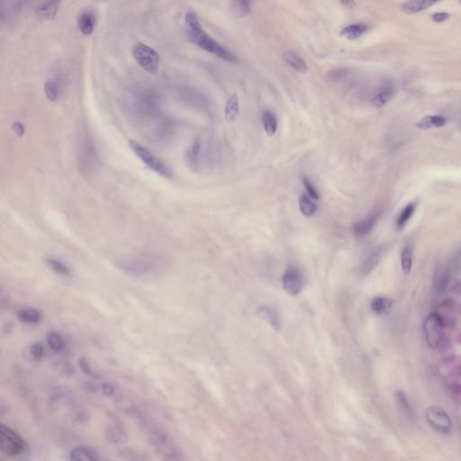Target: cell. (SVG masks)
<instances>
[{"instance_id":"28","label":"cell","mask_w":461,"mask_h":461,"mask_svg":"<svg viewBox=\"0 0 461 461\" xmlns=\"http://www.w3.org/2000/svg\"><path fill=\"white\" fill-rule=\"evenodd\" d=\"M447 120L443 116L434 115V116H426L421 119L418 124V127L421 129H429L432 127H441L446 125Z\"/></svg>"},{"instance_id":"6","label":"cell","mask_w":461,"mask_h":461,"mask_svg":"<svg viewBox=\"0 0 461 461\" xmlns=\"http://www.w3.org/2000/svg\"><path fill=\"white\" fill-rule=\"evenodd\" d=\"M426 420L431 426L437 432L448 434L452 429V421L450 415L441 407L433 405L429 407L425 413Z\"/></svg>"},{"instance_id":"36","label":"cell","mask_w":461,"mask_h":461,"mask_svg":"<svg viewBox=\"0 0 461 461\" xmlns=\"http://www.w3.org/2000/svg\"><path fill=\"white\" fill-rule=\"evenodd\" d=\"M30 352L34 357L40 358L44 356V348L41 344H34L31 346Z\"/></svg>"},{"instance_id":"40","label":"cell","mask_w":461,"mask_h":461,"mask_svg":"<svg viewBox=\"0 0 461 461\" xmlns=\"http://www.w3.org/2000/svg\"><path fill=\"white\" fill-rule=\"evenodd\" d=\"M340 4H341L342 6H346L347 8H352V7H354V6H356V3L353 2V1H341Z\"/></svg>"},{"instance_id":"32","label":"cell","mask_w":461,"mask_h":461,"mask_svg":"<svg viewBox=\"0 0 461 461\" xmlns=\"http://www.w3.org/2000/svg\"><path fill=\"white\" fill-rule=\"evenodd\" d=\"M392 89L390 87H386L381 90L374 98L373 104L376 107H382L387 103V101L392 97Z\"/></svg>"},{"instance_id":"7","label":"cell","mask_w":461,"mask_h":461,"mask_svg":"<svg viewBox=\"0 0 461 461\" xmlns=\"http://www.w3.org/2000/svg\"><path fill=\"white\" fill-rule=\"evenodd\" d=\"M1 448L6 454L11 456L20 455L26 450V443L16 432L9 428L1 426Z\"/></svg>"},{"instance_id":"27","label":"cell","mask_w":461,"mask_h":461,"mask_svg":"<svg viewBox=\"0 0 461 461\" xmlns=\"http://www.w3.org/2000/svg\"><path fill=\"white\" fill-rule=\"evenodd\" d=\"M118 455L124 461H148V458L144 455V453H141L137 450L129 449V448H123L121 450H118Z\"/></svg>"},{"instance_id":"21","label":"cell","mask_w":461,"mask_h":461,"mask_svg":"<svg viewBox=\"0 0 461 461\" xmlns=\"http://www.w3.org/2000/svg\"><path fill=\"white\" fill-rule=\"evenodd\" d=\"M415 208H416V203L412 202L408 204L405 208H403L402 212L398 216V222H397V228L398 230H402L407 225L409 222L410 218L413 216L415 213Z\"/></svg>"},{"instance_id":"38","label":"cell","mask_w":461,"mask_h":461,"mask_svg":"<svg viewBox=\"0 0 461 461\" xmlns=\"http://www.w3.org/2000/svg\"><path fill=\"white\" fill-rule=\"evenodd\" d=\"M449 18H450V15L447 13H436L432 16V20L437 23H440V22L446 21L447 19H449Z\"/></svg>"},{"instance_id":"10","label":"cell","mask_w":461,"mask_h":461,"mask_svg":"<svg viewBox=\"0 0 461 461\" xmlns=\"http://www.w3.org/2000/svg\"><path fill=\"white\" fill-rule=\"evenodd\" d=\"M379 219V213L376 212L356 223L352 227L353 233L357 237H365L370 233V231L374 229L375 225H377Z\"/></svg>"},{"instance_id":"34","label":"cell","mask_w":461,"mask_h":461,"mask_svg":"<svg viewBox=\"0 0 461 461\" xmlns=\"http://www.w3.org/2000/svg\"><path fill=\"white\" fill-rule=\"evenodd\" d=\"M397 398H398L399 405H400L401 408L404 411V413L409 415H413V409H412L411 403H410L408 398H406L405 394L403 392H401V391H398V392L397 393Z\"/></svg>"},{"instance_id":"30","label":"cell","mask_w":461,"mask_h":461,"mask_svg":"<svg viewBox=\"0 0 461 461\" xmlns=\"http://www.w3.org/2000/svg\"><path fill=\"white\" fill-rule=\"evenodd\" d=\"M47 343L54 352H61L64 348V340L62 336L56 333H50L47 336Z\"/></svg>"},{"instance_id":"26","label":"cell","mask_w":461,"mask_h":461,"mask_svg":"<svg viewBox=\"0 0 461 461\" xmlns=\"http://www.w3.org/2000/svg\"><path fill=\"white\" fill-rule=\"evenodd\" d=\"M106 434H107V438H108L110 441H112L114 443H122V442L126 441L127 440L126 432L122 429L121 427L117 425L116 423L108 426Z\"/></svg>"},{"instance_id":"5","label":"cell","mask_w":461,"mask_h":461,"mask_svg":"<svg viewBox=\"0 0 461 461\" xmlns=\"http://www.w3.org/2000/svg\"><path fill=\"white\" fill-rule=\"evenodd\" d=\"M424 334L427 343L431 348H438L443 335V321L438 314H431L424 322Z\"/></svg>"},{"instance_id":"11","label":"cell","mask_w":461,"mask_h":461,"mask_svg":"<svg viewBox=\"0 0 461 461\" xmlns=\"http://www.w3.org/2000/svg\"><path fill=\"white\" fill-rule=\"evenodd\" d=\"M258 315L269 323L276 332L280 331L281 319L278 313L274 308L268 306H260L258 309Z\"/></svg>"},{"instance_id":"16","label":"cell","mask_w":461,"mask_h":461,"mask_svg":"<svg viewBox=\"0 0 461 461\" xmlns=\"http://www.w3.org/2000/svg\"><path fill=\"white\" fill-rule=\"evenodd\" d=\"M369 27L363 23H356L345 26L340 30V36L348 40H356L368 31Z\"/></svg>"},{"instance_id":"31","label":"cell","mask_w":461,"mask_h":461,"mask_svg":"<svg viewBox=\"0 0 461 461\" xmlns=\"http://www.w3.org/2000/svg\"><path fill=\"white\" fill-rule=\"evenodd\" d=\"M412 264H413V252L410 247H404L402 251V255H401V265H402V270L403 273L408 274L411 269H412Z\"/></svg>"},{"instance_id":"25","label":"cell","mask_w":461,"mask_h":461,"mask_svg":"<svg viewBox=\"0 0 461 461\" xmlns=\"http://www.w3.org/2000/svg\"><path fill=\"white\" fill-rule=\"evenodd\" d=\"M262 123L265 132L269 136L274 135L277 130V120L276 115L270 111H265L262 114Z\"/></svg>"},{"instance_id":"8","label":"cell","mask_w":461,"mask_h":461,"mask_svg":"<svg viewBox=\"0 0 461 461\" xmlns=\"http://www.w3.org/2000/svg\"><path fill=\"white\" fill-rule=\"evenodd\" d=\"M283 288L288 294L294 296L302 292L305 288V277L297 269H288L283 275Z\"/></svg>"},{"instance_id":"12","label":"cell","mask_w":461,"mask_h":461,"mask_svg":"<svg viewBox=\"0 0 461 461\" xmlns=\"http://www.w3.org/2000/svg\"><path fill=\"white\" fill-rule=\"evenodd\" d=\"M97 24V17L95 13L86 10L81 13L78 18V25L83 35H90L94 32Z\"/></svg>"},{"instance_id":"39","label":"cell","mask_w":461,"mask_h":461,"mask_svg":"<svg viewBox=\"0 0 461 461\" xmlns=\"http://www.w3.org/2000/svg\"><path fill=\"white\" fill-rule=\"evenodd\" d=\"M13 131L17 133L18 135H19V136H21V135H23V133H24V128H23L22 124L17 122V123H15V124L13 125Z\"/></svg>"},{"instance_id":"13","label":"cell","mask_w":461,"mask_h":461,"mask_svg":"<svg viewBox=\"0 0 461 461\" xmlns=\"http://www.w3.org/2000/svg\"><path fill=\"white\" fill-rule=\"evenodd\" d=\"M385 252V247L384 246H379L374 249L368 255V257L364 260L363 265L361 268V271L363 274H369V272L374 270L378 262L382 259L383 255Z\"/></svg>"},{"instance_id":"14","label":"cell","mask_w":461,"mask_h":461,"mask_svg":"<svg viewBox=\"0 0 461 461\" xmlns=\"http://www.w3.org/2000/svg\"><path fill=\"white\" fill-rule=\"evenodd\" d=\"M283 59H284L285 63L288 64L291 69H293L295 71L302 73V74H306L307 72L308 68H307V65L305 63V61L300 57L299 55H297L295 52H290V51L285 52L283 54Z\"/></svg>"},{"instance_id":"1","label":"cell","mask_w":461,"mask_h":461,"mask_svg":"<svg viewBox=\"0 0 461 461\" xmlns=\"http://www.w3.org/2000/svg\"><path fill=\"white\" fill-rule=\"evenodd\" d=\"M185 22L187 25L188 35L194 43L202 48L203 50L211 52L217 57L230 63H238V58L230 51L222 46L216 41L212 39L203 30L201 23L194 12H188L185 16Z\"/></svg>"},{"instance_id":"37","label":"cell","mask_w":461,"mask_h":461,"mask_svg":"<svg viewBox=\"0 0 461 461\" xmlns=\"http://www.w3.org/2000/svg\"><path fill=\"white\" fill-rule=\"evenodd\" d=\"M450 390L453 394V396L457 398L458 401H460L461 404V384H453L450 386Z\"/></svg>"},{"instance_id":"35","label":"cell","mask_w":461,"mask_h":461,"mask_svg":"<svg viewBox=\"0 0 461 461\" xmlns=\"http://www.w3.org/2000/svg\"><path fill=\"white\" fill-rule=\"evenodd\" d=\"M303 182H304L305 188H306L308 195L311 197L312 199L318 200L319 197H320V196H319V193H318V191L316 190V189L314 188V186L310 182V180L307 179V178H305L304 180H303Z\"/></svg>"},{"instance_id":"2","label":"cell","mask_w":461,"mask_h":461,"mask_svg":"<svg viewBox=\"0 0 461 461\" xmlns=\"http://www.w3.org/2000/svg\"><path fill=\"white\" fill-rule=\"evenodd\" d=\"M150 440L157 452L166 461H182V458L171 440L160 428L150 425L148 428Z\"/></svg>"},{"instance_id":"29","label":"cell","mask_w":461,"mask_h":461,"mask_svg":"<svg viewBox=\"0 0 461 461\" xmlns=\"http://www.w3.org/2000/svg\"><path fill=\"white\" fill-rule=\"evenodd\" d=\"M300 211L306 216H312L317 211V206L310 200V198L306 195L300 197L299 199Z\"/></svg>"},{"instance_id":"41","label":"cell","mask_w":461,"mask_h":461,"mask_svg":"<svg viewBox=\"0 0 461 461\" xmlns=\"http://www.w3.org/2000/svg\"><path fill=\"white\" fill-rule=\"evenodd\" d=\"M453 374H454L455 377H461V368H460V369H458L457 370H456V371H454V372H453Z\"/></svg>"},{"instance_id":"17","label":"cell","mask_w":461,"mask_h":461,"mask_svg":"<svg viewBox=\"0 0 461 461\" xmlns=\"http://www.w3.org/2000/svg\"><path fill=\"white\" fill-rule=\"evenodd\" d=\"M59 6H60V2H57V1L47 2L45 4L39 6L36 9L35 14L42 20H52L56 17V14L59 10Z\"/></svg>"},{"instance_id":"15","label":"cell","mask_w":461,"mask_h":461,"mask_svg":"<svg viewBox=\"0 0 461 461\" xmlns=\"http://www.w3.org/2000/svg\"><path fill=\"white\" fill-rule=\"evenodd\" d=\"M70 461H98V455L94 450L86 447H76L69 455Z\"/></svg>"},{"instance_id":"23","label":"cell","mask_w":461,"mask_h":461,"mask_svg":"<svg viewBox=\"0 0 461 461\" xmlns=\"http://www.w3.org/2000/svg\"><path fill=\"white\" fill-rule=\"evenodd\" d=\"M393 306V301L387 297L378 296L372 300L371 309L377 314H382L388 311Z\"/></svg>"},{"instance_id":"9","label":"cell","mask_w":461,"mask_h":461,"mask_svg":"<svg viewBox=\"0 0 461 461\" xmlns=\"http://www.w3.org/2000/svg\"><path fill=\"white\" fill-rule=\"evenodd\" d=\"M119 269L132 276H146L155 271L152 265L144 261H126L119 263Z\"/></svg>"},{"instance_id":"24","label":"cell","mask_w":461,"mask_h":461,"mask_svg":"<svg viewBox=\"0 0 461 461\" xmlns=\"http://www.w3.org/2000/svg\"><path fill=\"white\" fill-rule=\"evenodd\" d=\"M230 11L234 17L244 18L251 12V3L247 1H231Z\"/></svg>"},{"instance_id":"19","label":"cell","mask_w":461,"mask_h":461,"mask_svg":"<svg viewBox=\"0 0 461 461\" xmlns=\"http://www.w3.org/2000/svg\"><path fill=\"white\" fill-rule=\"evenodd\" d=\"M435 3H436L435 1H432V0L408 1L402 6V10L409 14H414V13H418V12L427 9L428 7L434 5Z\"/></svg>"},{"instance_id":"4","label":"cell","mask_w":461,"mask_h":461,"mask_svg":"<svg viewBox=\"0 0 461 461\" xmlns=\"http://www.w3.org/2000/svg\"><path fill=\"white\" fill-rule=\"evenodd\" d=\"M133 58L141 68L150 73H156L160 66V54L143 42H136L132 49Z\"/></svg>"},{"instance_id":"33","label":"cell","mask_w":461,"mask_h":461,"mask_svg":"<svg viewBox=\"0 0 461 461\" xmlns=\"http://www.w3.org/2000/svg\"><path fill=\"white\" fill-rule=\"evenodd\" d=\"M44 89H45L47 98H49V100L54 102L59 98L60 88H59V85L55 81H47Z\"/></svg>"},{"instance_id":"20","label":"cell","mask_w":461,"mask_h":461,"mask_svg":"<svg viewBox=\"0 0 461 461\" xmlns=\"http://www.w3.org/2000/svg\"><path fill=\"white\" fill-rule=\"evenodd\" d=\"M18 319L25 323H39L42 319V314L40 312L35 308H25L22 309L18 313Z\"/></svg>"},{"instance_id":"42","label":"cell","mask_w":461,"mask_h":461,"mask_svg":"<svg viewBox=\"0 0 461 461\" xmlns=\"http://www.w3.org/2000/svg\"><path fill=\"white\" fill-rule=\"evenodd\" d=\"M458 268H459V270L461 271V258L459 259V261H458Z\"/></svg>"},{"instance_id":"3","label":"cell","mask_w":461,"mask_h":461,"mask_svg":"<svg viewBox=\"0 0 461 461\" xmlns=\"http://www.w3.org/2000/svg\"><path fill=\"white\" fill-rule=\"evenodd\" d=\"M129 146L133 150L134 154L137 156L144 164H146L148 167L150 168V169L160 174L165 179L172 178L173 173L170 168L160 159H158L157 157L153 155L150 150H147L145 147L142 146L141 144L133 140L129 141Z\"/></svg>"},{"instance_id":"18","label":"cell","mask_w":461,"mask_h":461,"mask_svg":"<svg viewBox=\"0 0 461 461\" xmlns=\"http://www.w3.org/2000/svg\"><path fill=\"white\" fill-rule=\"evenodd\" d=\"M239 114V98L236 94L232 95L226 102L225 109V120L228 123L234 121Z\"/></svg>"},{"instance_id":"22","label":"cell","mask_w":461,"mask_h":461,"mask_svg":"<svg viewBox=\"0 0 461 461\" xmlns=\"http://www.w3.org/2000/svg\"><path fill=\"white\" fill-rule=\"evenodd\" d=\"M45 263L50 270H52L53 272L62 277H69L71 275V271L69 267L59 259L49 258L45 260Z\"/></svg>"}]
</instances>
